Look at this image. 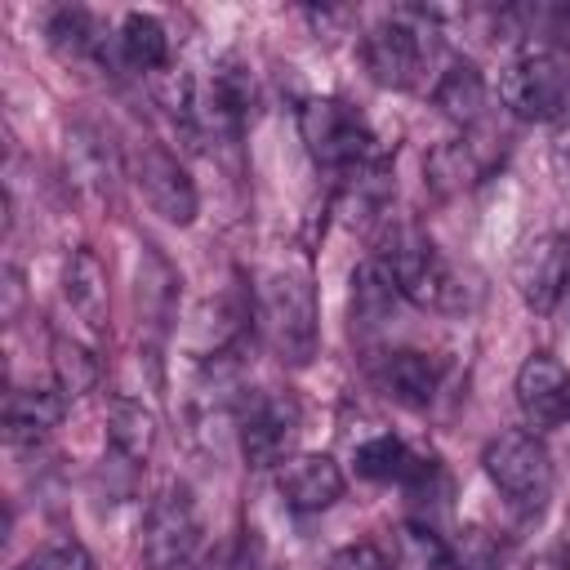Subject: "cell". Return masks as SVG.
Returning a JSON list of instances; mask_svg holds the SVG:
<instances>
[{
	"instance_id": "1",
	"label": "cell",
	"mask_w": 570,
	"mask_h": 570,
	"mask_svg": "<svg viewBox=\"0 0 570 570\" xmlns=\"http://www.w3.org/2000/svg\"><path fill=\"white\" fill-rule=\"evenodd\" d=\"M361 62L383 89H419L436 80L441 36L423 9H392L361 36Z\"/></svg>"
},
{
	"instance_id": "2",
	"label": "cell",
	"mask_w": 570,
	"mask_h": 570,
	"mask_svg": "<svg viewBox=\"0 0 570 570\" xmlns=\"http://www.w3.org/2000/svg\"><path fill=\"white\" fill-rule=\"evenodd\" d=\"M383 263L392 267L401 298H410L414 307H428V312H468L476 303V285H468L463 272L419 227H396L392 240H387V249H383Z\"/></svg>"
},
{
	"instance_id": "3",
	"label": "cell",
	"mask_w": 570,
	"mask_h": 570,
	"mask_svg": "<svg viewBox=\"0 0 570 570\" xmlns=\"http://www.w3.org/2000/svg\"><path fill=\"white\" fill-rule=\"evenodd\" d=\"M254 316H258V330H263L267 347L285 365H307L316 356V343H321L316 289H312V276L303 267H276V272H267L263 285H258Z\"/></svg>"
},
{
	"instance_id": "4",
	"label": "cell",
	"mask_w": 570,
	"mask_h": 570,
	"mask_svg": "<svg viewBox=\"0 0 570 570\" xmlns=\"http://www.w3.org/2000/svg\"><path fill=\"white\" fill-rule=\"evenodd\" d=\"M298 134L312 165L334 174L338 183L379 160L374 129L347 98H307L298 111Z\"/></svg>"
},
{
	"instance_id": "5",
	"label": "cell",
	"mask_w": 570,
	"mask_h": 570,
	"mask_svg": "<svg viewBox=\"0 0 570 570\" xmlns=\"http://www.w3.org/2000/svg\"><path fill=\"white\" fill-rule=\"evenodd\" d=\"M481 468L490 476V485L508 499V508L517 517H539L552 499V454L548 445L534 436V432H499L485 454H481Z\"/></svg>"
},
{
	"instance_id": "6",
	"label": "cell",
	"mask_w": 570,
	"mask_h": 570,
	"mask_svg": "<svg viewBox=\"0 0 570 570\" xmlns=\"http://www.w3.org/2000/svg\"><path fill=\"white\" fill-rule=\"evenodd\" d=\"M499 102L530 125L570 120V62L552 49H525L499 71Z\"/></svg>"
},
{
	"instance_id": "7",
	"label": "cell",
	"mask_w": 570,
	"mask_h": 570,
	"mask_svg": "<svg viewBox=\"0 0 570 570\" xmlns=\"http://www.w3.org/2000/svg\"><path fill=\"white\" fill-rule=\"evenodd\" d=\"M298 423H303V410L289 392H258L240 405L236 414V441H240V454L254 472H267V468H285L289 463V450L298 441Z\"/></svg>"
},
{
	"instance_id": "8",
	"label": "cell",
	"mask_w": 570,
	"mask_h": 570,
	"mask_svg": "<svg viewBox=\"0 0 570 570\" xmlns=\"http://www.w3.org/2000/svg\"><path fill=\"white\" fill-rule=\"evenodd\" d=\"M191 111H196V134L200 138H236L249 125L254 111V76L240 58L223 53L205 80L191 76Z\"/></svg>"
},
{
	"instance_id": "9",
	"label": "cell",
	"mask_w": 570,
	"mask_h": 570,
	"mask_svg": "<svg viewBox=\"0 0 570 570\" xmlns=\"http://www.w3.org/2000/svg\"><path fill=\"white\" fill-rule=\"evenodd\" d=\"M200 543V512L183 481H174L142 521V561L147 570H183Z\"/></svg>"
},
{
	"instance_id": "10",
	"label": "cell",
	"mask_w": 570,
	"mask_h": 570,
	"mask_svg": "<svg viewBox=\"0 0 570 570\" xmlns=\"http://www.w3.org/2000/svg\"><path fill=\"white\" fill-rule=\"evenodd\" d=\"M134 183H138L142 200L151 205V214H160L165 223H174V227L196 223L200 196H196V183H191V174L183 169V160L174 151L147 142L134 156Z\"/></svg>"
},
{
	"instance_id": "11",
	"label": "cell",
	"mask_w": 570,
	"mask_h": 570,
	"mask_svg": "<svg viewBox=\"0 0 570 570\" xmlns=\"http://www.w3.org/2000/svg\"><path fill=\"white\" fill-rule=\"evenodd\" d=\"M512 281L530 312H552L570 289V236L543 232V236L525 240L512 263Z\"/></svg>"
},
{
	"instance_id": "12",
	"label": "cell",
	"mask_w": 570,
	"mask_h": 570,
	"mask_svg": "<svg viewBox=\"0 0 570 570\" xmlns=\"http://www.w3.org/2000/svg\"><path fill=\"white\" fill-rule=\"evenodd\" d=\"M517 410L530 428H557L570 414V370L552 352H534L517 370Z\"/></svg>"
},
{
	"instance_id": "13",
	"label": "cell",
	"mask_w": 570,
	"mask_h": 570,
	"mask_svg": "<svg viewBox=\"0 0 570 570\" xmlns=\"http://www.w3.org/2000/svg\"><path fill=\"white\" fill-rule=\"evenodd\" d=\"M374 383L396 405L428 410L445 383V361L423 352V347H396V352H383V361L374 365Z\"/></svg>"
},
{
	"instance_id": "14",
	"label": "cell",
	"mask_w": 570,
	"mask_h": 570,
	"mask_svg": "<svg viewBox=\"0 0 570 570\" xmlns=\"http://www.w3.org/2000/svg\"><path fill=\"white\" fill-rule=\"evenodd\" d=\"M276 490L289 512H325L343 494V468L330 454H298L276 472Z\"/></svg>"
},
{
	"instance_id": "15",
	"label": "cell",
	"mask_w": 570,
	"mask_h": 570,
	"mask_svg": "<svg viewBox=\"0 0 570 570\" xmlns=\"http://www.w3.org/2000/svg\"><path fill=\"white\" fill-rule=\"evenodd\" d=\"M67 414V396L58 387H13L4 401V436L9 445H40Z\"/></svg>"
},
{
	"instance_id": "16",
	"label": "cell",
	"mask_w": 570,
	"mask_h": 570,
	"mask_svg": "<svg viewBox=\"0 0 570 570\" xmlns=\"http://www.w3.org/2000/svg\"><path fill=\"white\" fill-rule=\"evenodd\" d=\"M107 450L116 463L138 472L156 450V414L134 396H111L107 401Z\"/></svg>"
},
{
	"instance_id": "17",
	"label": "cell",
	"mask_w": 570,
	"mask_h": 570,
	"mask_svg": "<svg viewBox=\"0 0 570 570\" xmlns=\"http://www.w3.org/2000/svg\"><path fill=\"white\" fill-rule=\"evenodd\" d=\"M62 298L67 307L89 325V330H107V267L94 249H71L67 267H62Z\"/></svg>"
},
{
	"instance_id": "18",
	"label": "cell",
	"mask_w": 570,
	"mask_h": 570,
	"mask_svg": "<svg viewBox=\"0 0 570 570\" xmlns=\"http://www.w3.org/2000/svg\"><path fill=\"white\" fill-rule=\"evenodd\" d=\"M396 303H401V289H396L392 267L383 263V254H370L352 272V298H347L352 330H379L396 312Z\"/></svg>"
},
{
	"instance_id": "19",
	"label": "cell",
	"mask_w": 570,
	"mask_h": 570,
	"mask_svg": "<svg viewBox=\"0 0 570 570\" xmlns=\"http://www.w3.org/2000/svg\"><path fill=\"white\" fill-rule=\"evenodd\" d=\"M490 160L481 156L476 138H450V142H436L423 160V183L436 191V196H459L468 187H476L485 178Z\"/></svg>"
},
{
	"instance_id": "20",
	"label": "cell",
	"mask_w": 570,
	"mask_h": 570,
	"mask_svg": "<svg viewBox=\"0 0 570 570\" xmlns=\"http://www.w3.org/2000/svg\"><path fill=\"white\" fill-rule=\"evenodd\" d=\"M178 272L169 267V258L156 249V245H142V258H138V312L142 321L160 334L169 330L174 321V307H178Z\"/></svg>"
},
{
	"instance_id": "21",
	"label": "cell",
	"mask_w": 570,
	"mask_h": 570,
	"mask_svg": "<svg viewBox=\"0 0 570 570\" xmlns=\"http://www.w3.org/2000/svg\"><path fill=\"white\" fill-rule=\"evenodd\" d=\"M432 102L441 107V116H450L459 125L481 120V111H485V80H481V71L468 58H450L436 71V80H432Z\"/></svg>"
},
{
	"instance_id": "22",
	"label": "cell",
	"mask_w": 570,
	"mask_h": 570,
	"mask_svg": "<svg viewBox=\"0 0 570 570\" xmlns=\"http://www.w3.org/2000/svg\"><path fill=\"white\" fill-rule=\"evenodd\" d=\"M111 138H102L94 125H76L67 134V174L80 191H94V196H107L111 191V178H116V156L107 147Z\"/></svg>"
},
{
	"instance_id": "23",
	"label": "cell",
	"mask_w": 570,
	"mask_h": 570,
	"mask_svg": "<svg viewBox=\"0 0 570 570\" xmlns=\"http://www.w3.org/2000/svg\"><path fill=\"white\" fill-rule=\"evenodd\" d=\"M116 58L129 71H160L169 62V31L156 13H125L116 31Z\"/></svg>"
},
{
	"instance_id": "24",
	"label": "cell",
	"mask_w": 570,
	"mask_h": 570,
	"mask_svg": "<svg viewBox=\"0 0 570 570\" xmlns=\"http://www.w3.org/2000/svg\"><path fill=\"white\" fill-rule=\"evenodd\" d=\"M419 463H423V454L410 450V445H405L401 436H392V432H379V436L361 441L356 454H352L356 476H365V481H396V485H405V481L419 472Z\"/></svg>"
},
{
	"instance_id": "25",
	"label": "cell",
	"mask_w": 570,
	"mask_h": 570,
	"mask_svg": "<svg viewBox=\"0 0 570 570\" xmlns=\"http://www.w3.org/2000/svg\"><path fill=\"white\" fill-rule=\"evenodd\" d=\"M45 36H49L53 53L67 58V62H85V58H102L107 53V36H102V27H98V18L89 9H58L49 18Z\"/></svg>"
},
{
	"instance_id": "26",
	"label": "cell",
	"mask_w": 570,
	"mask_h": 570,
	"mask_svg": "<svg viewBox=\"0 0 570 570\" xmlns=\"http://www.w3.org/2000/svg\"><path fill=\"white\" fill-rule=\"evenodd\" d=\"M401 561H405V570H459L450 534H441L436 525H423V521H405Z\"/></svg>"
},
{
	"instance_id": "27",
	"label": "cell",
	"mask_w": 570,
	"mask_h": 570,
	"mask_svg": "<svg viewBox=\"0 0 570 570\" xmlns=\"http://www.w3.org/2000/svg\"><path fill=\"white\" fill-rule=\"evenodd\" d=\"M94 383H98L94 352L85 343H76V338H53V387L67 401H76V396L94 392Z\"/></svg>"
},
{
	"instance_id": "28",
	"label": "cell",
	"mask_w": 570,
	"mask_h": 570,
	"mask_svg": "<svg viewBox=\"0 0 570 570\" xmlns=\"http://www.w3.org/2000/svg\"><path fill=\"white\" fill-rule=\"evenodd\" d=\"M450 543H454V566L459 570H499L503 566V543L481 525L459 530Z\"/></svg>"
},
{
	"instance_id": "29",
	"label": "cell",
	"mask_w": 570,
	"mask_h": 570,
	"mask_svg": "<svg viewBox=\"0 0 570 570\" xmlns=\"http://www.w3.org/2000/svg\"><path fill=\"white\" fill-rule=\"evenodd\" d=\"M325 570H392V557L379 543H347V548L330 552Z\"/></svg>"
},
{
	"instance_id": "30",
	"label": "cell",
	"mask_w": 570,
	"mask_h": 570,
	"mask_svg": "<svg viewBox=\"0 0 570 570\" xmlns=\"http://www.w3.org/2000/svg\"><path fill=\"white\" fill-rule=\"evenodd\" d=\"M36 561H40L45 570H94L80 543H53V548H45Z\"/></svg>"
},
{
	"instance_id": "31",
	"label": "cell",
	"mask_w": 570,
	"mask_h": 570,
	"mask_svg": "<svg viewBox=\"0 0 570 570\" xmlns=\"http://www.w3.org/2000/svg\"><path fill=\"white\" fill-rule=\"evenodd\" d=\"M525 570H570V557L566 552H539Z\"/></svg>"
},
{
	"instance_id": "32",
	"label": "cell",
	"mask_w": 570,
	"mask_h": 570,
	"mask_svg": "<svg viewBox=\"0 0 570 570\" xmlns=\"http://www.w3.org/2000/svg\"><path fill=\"white\" fill-rule=\"evenodd\" d=\"M18 570H45V566H40V561L31 557V561H27V566H18Z\"/></svg>"
}]
</instances>
